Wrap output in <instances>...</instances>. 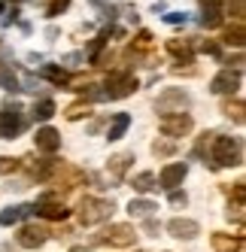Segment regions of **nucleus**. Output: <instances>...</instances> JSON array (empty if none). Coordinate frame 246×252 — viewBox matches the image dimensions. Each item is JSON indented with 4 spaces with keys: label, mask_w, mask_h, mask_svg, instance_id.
Returning <instances> with one entry per match:
<instances>
[{
    "label": "nucleus",
    "mask_w": 246,
    "mask_h": 252,
    "mask_svg": "<svg viewBox=\"0 0 246 252\" xmlns=\"http://www.w3.org/2000/svg\"><path fill=\"white\" fill-rule=\"evenodd\" d=\"M40 76L43 79H49V82H55V85H64L70 76H67V70L64 67H55V64H46L43 70H40Z\"/></svg>",
    "instance_id": "nucleus-16"
},
{
    "label": "nucleus",
    "mask_w": 246,
    "mask_h": 252,
    "mask_svg": "<svg viewBox=\"0 0 246 252\" xmlns=\"http://www.w3.org/2000/svg\"><path fill=\"white\" fill-rule=\"evenodd\" d=\"M134 46H137V49H149V46H152V33H149V31H140L137 40H134Z\"/></svg>",
    "instance_id": "nucleus-27"
},
{
    "label": "nucleus",
    "mask_w": 246,
    "mask_h": 252,
    "mask_svg": "<svg viewBox=\"0 0 246 252\" xmlns=\"http://www.w3.org/2000/svg\"><path fill=\"white\" fill-rule=\"evenodd\" d=\"M225 113H228V116H234V122H240V125H243V103H240V100L225 103Z\"/></svg>",
    "instance_id": "nucleus-26"
},
{
    "label": "nucleus",
    "mask_w": 246,
    "mask_h": 252,
    "mask_svg": "<svg viewBox=\"0 0 246 252\" xmlns=\"http://www.w3.org/2000/svg\"><path fill=\"white\" fill-rule=\"evenodd\" d=\"M28 213H33V207H25V204H19V207H9V210H3V213H0V225H15L19 219H25Z\"/></svg>",
    "instance_id": "nucleus-15"
},
{
    "label": "nucleus",
    "mask_w": 246,
    "mask_h": 252,
    "mask_svg": "<svg viewBox=\"0 0 246 252\" xmlns=\"http://www.w3.org/2000/svg\"><path fill=\"white\" fill-rule=\"evenodd\" d=\"M225 43H231V46H243V28H240V25H237L234 31L228 28V31H225Z\"/></svg>",
    "instance_id": "nucleus-25"
},
{
    "label": "nucleus",
    "mask_w": 246,
    "mask_h": 252,
    "mask_svg": "<svg viewBox=\"0 0 246 252\" xmlns=\"http://www.w3.org/2000/svg\"><path fill=\"white\" fill-rule=\"evenodd\" d=\"M167 49H170L177 58H183L185 64H191V46H188L185 40H183V43H180V40H170V43H167Z\"/></svg>",
    "instance_id": "nucleus-19"
},
{
    "label": "nucleus",
    "mask_w": 246,
    "mask_h": 252,
    "mask_svg": "<svg viewBox=\"0 0 246 252\" xmlns=\"http://www.w3.org/2000/svg\"><path fill=\"white\" fill-rule=\"evenodd\" d=\"M70 252H89V249H85V246H73V249H70Z\"/></svg>",
    "instance_id": "nucleus-36"
},
{
    "label": "nucleus",
    "mask_w": 246,
    "mask_h": 252,
    "mask_svg": "<svg viewBox=\"0 0 246 252\" xmlns=\"http://www.w3.org/2000/svg\"><path fill=\"white\" fill-rule=\"evenodd\" d=\"M243 161V149L237 137H216L213 143V164L216 167H237Z\"/></svg>",
    "instance_id": "nucleus-1"
},
{
    "label": "nucleus",
    "mask_w": 246,
    "mask_h": 252,
    "mask_svg": "<svg viewBox=\"0 0 246 252\" xmlns=\"http://www.w3.org/2000/svg\"><path fill=\"white\" fill-rule=\"evenodd\" d=\"M33 213L43 216V219H55V222H61V219H67L70 210H67L61 201H55V197H40L37 207H33Z\"/></svg>",
    "instance_id": "nucleus-6"
},
{
    "label": "nucleus",
    "mask_w": 246,
    "mask_h": 252,
    "mask_svg": "<svg viewBox=\"0 0 246 252\" xmlns=\"http://www.w3.org/2000/svg\"><path fill=\"white\" fill-rule=\"evenodd\" d=\"M128 125H131V116H128V113H119V116L113 119L110 140H122V137H125V131H128Z\"/></svg>",
    "instance_id": "nucleus-17"
},
{
    "label": "nucleus",
    "mask_w": 246,
    "mask_h": 252,
    "mask_svg": "<svg viewBox=\"0 0 246 252\" xmlns=\"http://www.w3.org/2000/svg\"><path fill=\"white\" fill-rule=\"evenodd\" d=\"M0 88H6V92H15V88H19V79L12 76V70H0Z\"/></svg>",
    "instance_id": "nucleus-24"
},
{
    "label": "nucleus",
    "mask_w": 246,
    "mask_h": 252,
    "mask_svg": "<svg viewBox=\"0 0 246 252\" xmlns=\"http://www.w3.org/2000/svg\"><path fill=\"white\" fill-rule=\"evenodd\" d=\"M234 197H237V201H243V183H237V189H234Z\"/></svg>",
    "instance_id": "nucleus-35"
},
{
    "label": "nucleus",
    "mask_w": 246,
    "mask_h": 252,
    "mask_svg": "<svg viewBox=\"0 0 246 252\" xmlns=\"http://www.w3.org/2000/svg\"><path fill=\"white\" fill-rule=\"evenodd\" d=\"M155 189V176L152 173H140V176H134V191H152Z\"/></svg>",
    "instance_id": "nucleus-22"
},
{
    "label": "nucleus",
    "mask_w": 246,
    "mask_h": 252,
    "mask_svg": "<svg viewBox=\"0 0 246 252\" xmlns=\"http://www.w3.org/2000/svg\"><path fill=\"white\" fill-rule=\"evenodd\" d=\"M243 240L240 237H228V234H213V249L216 252H240Z\"/></svg>",
    "instance_id": "nucleus-14"
},
{
    "label": "nucleus",
    "mask_w": 246,
    "mask_h": 252,
    "mask_svg": "<svg viewBox=\"0 0 246 252\" xmlns=\"http://www.w3.org/2000/svg\"><path fill=\"white\" fill-rule=\"evenodd\" d=\"M52 116H55V103L52 100H40L37 106H33V119L37 122H49Z\"/></svg>",
    "instance_id": "nucleus-21"
},
{
    "label": "nucleus",
    "mask_w": 246,
    "mask_h": 252,
    "mask_svg": "<svg viewBox=\"0 0 246 252\" xmlns=\"http://www.w3.org/2000/svg\"><path fill=\"white\" fill-rule=\"evenodd\" d=\"M170 103H177V106H185L188 103V97L183 94V92H170V94H164L161 100H158V110H161V113H167V106Z\"/></svg>",
    "instance_id": "nucleus-20"
},
{
    "label": "nucleus",
    "mask_w": 246,
    "mask_h": 252,
    "mask_svg": "<svg viewBox=\"0 0 246 252\" xmlns=\"http://www.w3.org/2000/svg\"><path fill=\"white\" fill-rule=\"evenodd\" d=\"M152 210H158L152 201H131V204H128V213H131V216H140V219H149Z\"/></svg>",
    "instance_id": "nucleus-18"
},
{
    "label": "nucleus",
    "mask_w": 246,
    "mask_h": 252,
    "mask_svg": "<svg viewBox=\"0 0 246 252\" xmlns=\"http://www.w3.org/2000/svg\"><path fill=\"white\" fill-rule=\"evenodd\" d=\"M46 228H40V225H28V228H22V234H19V243L25 246V249H37V246H43L46 243Z\"/></svg>",
    "instance_id": "nucleus-10"
},
{
    "label": "nucleus",
    "mask_w": 246,
    "mask_h": 252,
    "mask_svg": "<svg viewBox=\"0 0 246 252\" xmlns=\"http://www.w3.org/2000/svg\"><path fill=\"white\" fill-rule=\"evenodd\" d=\"M22 128V110L19 106H6L0 110V137H15Z\"/></svg>",
    "instance_id": "nucleus-7"
},
{
    "label": "nucleus",
    "mask_w": 246,
    "mask_h": 252,
    "mask_svg": "<svg viewBox=\"0 0 246 252\" xmlns=\"http://www.w3.org/2000/svg\"><path fill=\"white\" fill-rule=\"evenodd\" d=\"M82 116H89V106H82V103H73L67 110V119H82Z\"/></svg>",
    "instance_id": "nucleus-28"
},
{
    "label": "nucleus",
    "mask_w": 246,
    "mask_h": 252,
    "mask_svg": "<svg viewBox=\"0 0 246 252\" xmlns=\"http://www.w3.org/2000/svg\"><path fill=\"white\" fill-rule=\"evenodd\" d=\"M15 167H19V161H15V158H0V173H9Z\"/></svg>",
    "instance_id": "nucleus-29"
},
{
    "label": "nucleus",
    "mask_w": 246,
    "mask_h": 252,
    "mask_svg": "<svg viewBox=\"0 0 246 252\" xmlns=\"http://www.w3.org/2000/svg\"><path fill=\"white\" fill-rule=\"evenodd\" d=\"M137 88V79H134V73H125V70H122V73H110V79H107V97H128L131 92Z\"/></svg>",
    "instance_id": "nucleus-4"
},
{
    "label": "nucleus",
    "mask_w": 246,
    "mask_h": 252,
    "mask_svg": "<svg viewBox=\"0 0 246 252\" xmlns=\"http://www.w3.org/2000/svg\"><path fill=\"white\" fill-rule=\"evenodd\" d=\"M33 143H37L40 152H58V149H61V137H58L55 128H43V131H37Z\"/></svg>",
    "instance_id": "nucleus-12"
},
{
    "label": "nucleus",
    "mask_w": 246,
    "mask_h": 252,
    "mask_svg": "<svg viewBox=\"0 0 246 252\" xmlns=\"http://www.w3.org/2000/svg\"><path fill=\"white\" fill-rule=\"evenodd\" d=\"M231 12H234V19H237V25H240V19H243V3H240V0L231 6Z\"/></svg>",
    "instance_id": "nucleus-33"
},
{
    "label": "nucleus",
    "mask_w": 246,
    "mask_h": 252,
    "mask_svg": "<svg viewBox=\"0 0 246 252\" xmlns=\"http://www.w3.org/2000/svg\"><path fill=\"white\" fill-rule=\"evenodd\" d=\"M110 213H113V204L110 201H100V197H85L82 210H79V222L82 225H94V222L110 219Z\"/></svg>",
    "instance_id": "nucleus-2"
},
{
    "label": "nucleus",
    "mask_w": 246,
    "mask_h": 252,
    "mask_svg": "<svg viewBox=\"0 0 246 252\" xmlns=\"http://www.w3.org/2000/svg\"><path fill=\"white\" fill-rule=\"evenodd\" d=\"M70 0H52V6H49V15H58L61 9H67Z\"/></svg>",
    "instance_id": "nucleus-30"
},
{
    "label": "nucleus",
    "mask_w": 246,
    "mask_h": 252,
    "mask_svg": "<svg viewBox=\"0 0 246 252\" xmlns=\"http://www.w3.org/2000/svg\"><path fill=\"white\" fill-rule=\"evenodd\" d=\"M167 231L173 234V237H185V240H191V237H198V231H201V225L195 222V219H173L170 225H167Z\"/></svg>",
    "instance_id": "nucleus-11"
},
{
    "label": "nucleus",
    "mask_w": 246,
    "mask_h": 252,
    "mask_svg": "<svg viewBox=\"0 0 246 252\" xmlns=\"http://www.w3.org/2000/svg\"><path fill=\"white\" fill-rule=\"evenodd\" d=\"M158 128H161V134H167V137H185L191 131V116H185V113H167V116H161Z\"/></svg>",
    "instance_id": "nucleus-3"
},
{
    "label": "nucleus",
    "mask_w": 246,
    "mask_h": 252,
    "mask_svg": "<svg viewBox=\"0 0 246 252\" xmlns=\"http://www.w3.org/2000/svg\"><path fill=\"white\" fill-rule=\"evenodd\" d=\"M128 164H131V155H116V158L110 161V170H113L116 176H122V173L128 170Z\"/></svg>",
    "instance_id": "nucleus-23"
},
{
    "label": "nucleus",
    "mask_w": 246,
    "mask_h": 252,
    "mask_svg": "<svg viewBox=\"0 0 246 252\" xmlns=\"http://www.w3.org/2000/svg\"><path fill=\"white\" fill-rule=\"evenodd\" d=\"M204 6V28H219L222 25V0H201Z\"/></svg>",
    "instance_id": "nucleus-13"
},
{
    "label": "nucleus",
    "mask_w": 246,
    "mask_h": 252,
    "mask_svg": "<svg viewBox=\"0 0 246 252\" xmlns=\"http://www.w3.org/2000/svg\"><path fill=\"white\" fill-rule=\"evenodd\" d=\"M0 12H3V0H0Z\"/></svg>",
    "instance_id": "nucleus-37"
},
{
    "label": "nucleus",
    "mask_w": 246,
    "mask_h": 252,
    "mask_svg": "<svg viewBox=\"0 0 246 252\" xmlns=\"http://www.w3.org/2000/svg\"><path fill=\"white\" fill-rule=\"evenodd\" d=\"M134 240H137V231L131 225H113L107 234L97 237V243H103V246H131Z\"/></svg>",
    "instance_id": "nucleus-5"
},
{
    "label": "nucleus",
    "mask_w": 246,
    "mask_h": 252,
    "mask_svg": "<svg viewBox=\"0 0 246 252\" xmlns=\"http://www.w3.org/2000/svg\"><path fill=\"white\" fill-rule=\"evenodd\" d=\"M240 88V73H231V70H222V73L210 82V92L216 94H234Z\"/></svg>",
    "instance_id": "nucleus-8"
},
{
    "label": "nucleus",
    "mask_w": 246,
    "mask_h": 252,
    "mask_svg": "<svg viewBox=\"0 0 246 252\" xmlns=\"http://www.w3.org/2000/svg\"><path fill=\"white\" fill-rule=\"evenodd\" d=\"M164 22H167V25H183L185 15H183V12H170V15H164Z\"/></svg>",
    "instance_id": "nucleus-31"
},
{
    "label": "nucleus",
    "mask_w": 246,
    "mask_h": 252,
    "mask_svg": "<svg viewBox=\"0 0 246 252\" xmlns=\"http://www.w3.org/2000/svg\"><path fill=\"white\" fill-rule=\"evenodd\" d=\"M204 52H207V55H219V43H204Z\"/></svg>",
    "instance_id": "nucleus-32"
},
{
    "label": "nucleus",
    "mask_w": 246,
    "mask_h": 252,
    "mask_svg": "<svg viewBox=\"0 0 246 252\" xmlns=\"http://www.w3.org/2000/svg\"><path fill=\"white\" fill-rule=\"evenodd\" d=\"M170 201H173V207H180V204H185V194H180V191H173V194H170Z\"/></svg>",
    "instance_id": "nucleus-34"
},
{
    "label": "nucleus",
    "mask_w": 246,
    "mask_h": 252,
    "mask_svg": "<svg viewBox=\"0 0 246 252\" xmlns=\"http://www.w3.org/2000/svg\"><path fill=\"white\" fill-rule=\"evenodd\" d=\"M185 173H188L185 164H167V167L161 170V176H158V183H161V189L173 191V189H177L183 179H185Z\"/></svg>",
    "instance_id": "nucleus-9"
}]
</instances>
